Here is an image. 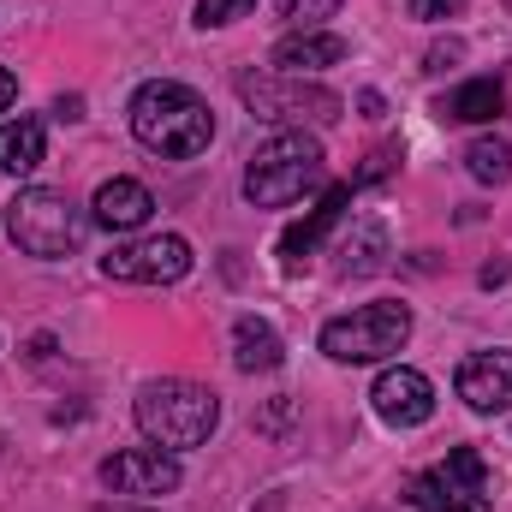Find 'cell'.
<instances>
[{
    "label": "cell",
    "mask_w": 512,
    "mask_h": 512,
    "mask_svg": "<svg viewBox=\"0 0 512 512\" xmlns=\"http://www.w3.org/2000/svg\"><path fill=\"white\" fill-rule=\"evenodd\" d=\"M126 114H131V137H137L143 149L167 155V161H191V155H203V149L215 143V114H209V102H203L197 90L173 84V78L143 84V90L131 96Z\"/></svg>",
    "instance_id": "obj_1"
},
{
    "label": "cell",
    "mask_w": 512,
    "mask_h": 512,
    "mask_svg": "<svg viewBox=\"0 0 512 512\" xmlns=\"http://www.w3.org/2000/svg\"><path fill=\"white\" fill-rule=\"evenodd\" d=\"M137 429L161 447V453H191L215 435L221 423V399L203 382H185V376H167V382L137 387V405H131Z\"/></svg>",
    "instance_id": "obj_2"
},
{
    "label": "cell",
    "mask_w": 512,
    "mask_h": 512,
    "mask_svg": "<svg viewBox=\"0 0 512 512\" xmlns=\"http://www.w3.org/2000/svg\"><path fill=\"white\" fill-rule=\"evenodd\" d=\"M322 173H328V155H322L316 137H304V131H274V137L256 143L251 161H245V197H251L256 209H286V203H298L304 191H316Z\"/></svg>",
    "instance_id": "obj_3"
},
{
    "label": "cell",
    "mask_w": 512,
    "mask_h": 512,
    "mask_svg": "<svg viewBox=\"0 0 512 512\" xmlns=\"http://www.w3.org/2000/svg\"><path fill=\"white\" fill-rule=\"evenodd\" d=\"M90 233V215L66 197V191H48V185H30L6 203V239L24 256H42V262H60L84 245Z\"/></svg>",
    "instance_id": "obj_4"
},
{
    "label": "cell",
    "mask_w": 512,
    "mask_h": 512,
    "mask_svg": "<svg viewBox=\"0 0 512 512\" xmlns=\"http://www.w3.org/2000/svg\"><path fill=\"white\" fill-rule=\"evenodd\" d=\"M411 340V310L405 304H364L352 316H334L322 328V352L334 364H382L393 352H405Z\"/></svg>",
    "instance_id": "obj_5"
},
{
    "label": "cell",
    "mask_w": 512,
    "mask_h": 512,
    "mask_svg": "<svg viewBox=\"0 0 512 512\" xmlns=\"http://www.w3.org/2000/svg\"><path fill=\"white\" fill-rule=\"evenodd\" d=\"M489 471H483V453L477 447H453L447 465L435 471H417L405 483V501L417 512H489Z\"/></svg>",
    "instance_id": "obj_6"
},
{
    "label": "cell",
    "mask_w": 512,
    "mask_h": 512,
    "mask_svg": "<svg viewBox=\"0 0 512 512\" xmlns=\"http://www.w3.org/2000/svg\"><path fill=\"white\" fill-rule=\"evenodd\" d=\"M102 274L108 280H131V286H167V280L191 274V245L179 233H149V239L114 245L102 256Z\"/></svg>",
    "instance_id": "obj_7"
},
{
    "label": "cell",
    "mask_w": 512,
    "mask_h": 512,
    "mask_svg": "<svg viewBox=\"0 0 512 512\" xmlns=\"http://www.w3.org/2000/svg\"><path fill=\"white\" fill-rule=\"evenodd\" d=\"M239 96L251 102L262 120H310V126H328V120H340V96L334 90H316V84H304V78H245L239 84Z\"/></svg>",
    "instance_id": "obj_8"
},
{
    "label": "cell",
    "mask_w": 512,
    "mask_h": 512,
    "mask_svg": "<svg viewBox=\"0 0 512 512\" xmlns=\"http://www.w3.org/2000/svg\"><path fill=\"white\" fill-rule=\"evenodd\" d=\"M179 483H185L179 453H161V447H126V453L102 459V489H114V495H126V501L173 495Z\"/></svg>",
    "instance_id": "obj_9"
},
{
    "label": "cell",
    "mask_w": 512,
    "mask_h": 512,
    "mask_svg": "<svg viewBox=\"0 0 512 512\" xmlns=\"http://www.w3.org/2000/svg\"><path fill=\"white\" fill-rule=\"evenodd\" d=\"M370 405H376V417L393 423V429H417V423L435 417V382L423 370H411V364H393V370L376 376Z\"/></svg>",
    "instance_id": "obj_10"
},
{
    "label": "cell",
    "mask_w": 512,
    "mask_h": 512,
    "mask_svg": "<svg viewBox=\"0 0 512 512\" xmlns=\"http://www.w3.org/2000/svg\"><path fill=\"white\" fill-rule=\"evenodd\" d=\"M459 399L477 411V417H495V411H512V352H477L459 364Z\"/></svg>",
    "instance_id": "obj_11"
},
{
    "label": "cell",
    "mask_w": 512,
    "mask_h": 512,
    "mask_svg": "<svg viewBox=\"0 0 512 512\" xmlns=\"http://www.w3.org/2000/svg\"><path fill=\"white\" fill-rule=\"evenodd\" d=\"M346 203H352V185H334V191H328V197H322L304 221H298V227H286V239H280V268H286V274H298V268L310 262V251H316V245L340 227Z\"/></svg>",
    "instance_id": "obj_12"
},
{
    "label": "cell",
    "mask_w": 512,
    "mask_h": 512,
    "mask_svg": "<svg viewBox=\"0 0 512 512\" xmlns=\"http://www.w3.org/2000/svg\"><path fill=\"white\" fill-rule=\"evenodd\" d=\"M340 60H346V36H334V30H292V36L274 42V72L280 78H310V72L340 66Z\"/></svg>",
    "instance_id": "obj_13"
},
{
    "label": "cell",
    "mask_w": 512,
    "mask_h": 512,
    "mask_svg": "<svg viewBox=\"0 0 512 512\" xmlns=\"http://www.w3.org/2000/svg\"><path fill=\"white\" fill-rule=\"evenodd\" d=\"M149 215H155V197H149L143 179H108L90 203V221L108 227V233H137Z\"/></svg>",
    "instance_id": "obj_14"
},
{
    "label": "cell",
    "mask_w": 512,
    "mask_h": 512,
    "mask_svg": "<svg viewBox=\"0 0 512 512\" xmlns=\"http://www.w3.org/2000/svg\"><path fill=\"white\" fill-rule=\"evenodd\" d=\"M233 364H239L245 376H268V370L286 364V340H280L262 316H239V322H233Z\"/></svg>",
    "instance_id": "obj_15"
},
{
    "label": "cell",
    "mask_w": 512,
    "mask_h": 512,
    "mask_svg": "<svg viewBox=\"0 0 512 512\" xmlns=\"http://www.w3.org/2000/svg\"><path fill=\"white\" fill-rule=\"evenodd\" d=\"M48 155V126L36 114H18L0 126V173H36Z\"/></svg>",
    "instance_id": "obj_16"
},
{
    "label": "cell",
    "mask_w": 512,
    "mask_h": 512,
    "mask_svg": "<svg viewBox=\"0 0 512 512\" xmlns=\"http://www.w3.org/2000/svg\"><path fill=\"white\" fill-rule=\"evenodd\" d=\"M501 108H507V90H501L495 78H471V84H459V90H447V96L435 102V114H441V120H459V126L495 120Z\"/></svg>",
    "instance_id": "obj_17"
},
{
    "label": "cell",
    "mask_w": 512,
    "mask_h": 512,
    "mask_svg": "<svg viewBox=\"0 0 512 512\" xmlns=\"http://www.w3.org/2000/svg\"><path fill=\"white\" fill-rule=\"evenodd\" d=\"M340 274H376L387 262V227L382 221H352V233H340Z\"/></svg>",
    "instance_id": "obj_18"
},
{
    "label": "cell",
    "mask_w": 512,
    "mask_h": 512,
    "mask_svg": "<svg viewBox=\"0 0 512 512\" xmlns=\"http://www.w3.org/2000/svg\"><path fill=\"white\" fill-rule=\"evenodd\" d=\"M465 167H471L477 185H501L512 173V143L507 137H477V143L465 149Z\"/></svg>",
    "instance_id": "obj_19"
},
{
    "label": "cell",
    "mask_w": 512,
    "mask_h": 512,
    "mask_svg": "<svg viewBox=\"0 0 512 512\" xmlns=\"http://www.w3.org/2000/svg\"><path fill=\"white\" fill-rule=\"evenodd\" d=\"M340 12V0H280V18L292 24V30H316L322 18H334Z\"/></svg>",
    "instance_id": "obj_20"
},
{
    "label": "cell",
    "mask_w": 512,
    "mask_h": 512,
    "mask_svg": "<svg viewBox=\"0 0 512 512\" xmlns=\"http://www.w3.org/2000/svg\"><path fill=\"white\" fill-rule=\"evenodd\" d=\"M256 0H197V24L203 30H221V24H239Z\"/></svg>",
    "instance_id": "obj_21"
},
{
    "label": "cell",
    "mask_w": 512,
    "mask_h": 512,
    "mask_svg": "<svg viewBox=\"0 0 512 512\" xmlns=\"http://www.w3.org/2000/svg\"><path fill=\"white\" fill-rule=\"evenodd\" d=\"M393 161H399V143H382V149L370 155V167H364V173L352 179V191H358V185H370V179H382V173H387V167H393Z\"/></svg>",
    "instance_id": "obj_22"
},
{
    "label": "cell",
    "mask_w": 512,
    "mask_h": 512,
    "mask_svg": "<svg viewBox=\"0 0 512 512\" xmlns=\"http://www.w3.org/2000/svg\"><path fill=\"white\" fill-rule=\"evenodd\" d=\"M411 12L417 18H453V12H465V0H411Z\"/></svg>",
    "instance_id": "obj_23"
},
{
    "label": "cell",
    "mask_w": 512,
    "mask_h": 512,
    "mask_svg": "<svg viewBox=\"0 0 512 512\" xmlns=\"http://www.w3.org/2000/svg\"><path fill=\"white\" fill-rule=\"evenodd\" d=\"M447 60H459V42H447V48H429V72H441Z\"/></svg>",
    "instance_id": "obj_24"
},
{
    "label": "cell",
    "mask_w": 512,
    "mask_h": 512,
    "mask_svg": "<svg viewBox=\"0 0 512 512\" xmlns=\"http://www.w3.org/2000/svg\"><path fill=\"white\" fill-rule=\"evenodd\" d=\"M12 96H18V78H12V72H6V66H0V114H6V108H12Z\"/></svg>",
    "instance_id": "obj_25"
},
{
    "label": "cell",
    "mask_w": 512,
    "mask_h": 512,
    "mask_svg": "<svg viewBox=\"0 0 512 512\" xmlns=\"http://www.w3.org/2000/svg\"><path fill=\"white\" fill-rule=\"evenodd\" d=\"M78 108H84L78 96H60V102H54V114H60V120H78Z\"/></svg>",
    "instance_id": "obj_26"
},
{
    "label": "cell",
    "mask_w": 512,
    "mask_h": 512,
    "mask_svg": "<svg viewBox=\"0 0 512 512\" xmlns=\"http://www.w3.org/2000/svg\"><path fill=\"white\" fill-rule=\"evenodd\" d=\"M96 512H149V507H96Z\"/></svg>",
    "instance_id": "obj_27"
},
{
    "label": "cell",
    "mask_w": 512,
    "mask_h": 512,
    "mask_svg": "<svg viewBox=\"0 0 512 512\" xmlns=\"http://www.w3.org/2000/svg\"><path fill=\"white\" fill-rule=\"evenodd\" d=\"M507 6H512V0H507Z\"/></svg>",
    "instance_id": "obj_28"
}]
</instances>
